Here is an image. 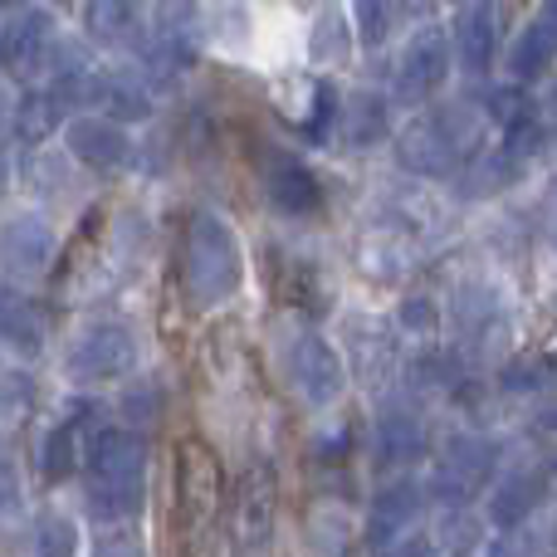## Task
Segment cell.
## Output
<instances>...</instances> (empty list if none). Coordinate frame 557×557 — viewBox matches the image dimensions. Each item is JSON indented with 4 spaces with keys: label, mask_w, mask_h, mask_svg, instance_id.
Segmentation results:
<instances>
[{
    "label": "cell",
    "mask_w": 557,
    "mask_h": 557,
    "mask_svg": "<svg viewBox=\"0 0 557 557\" xmlns=\"http://www.w3.org/2000/svg\"><path fill=\"white\" fill-rule=\"evenodd\" d=\"M240 235L215 211H196L182 231V288L196 308H221L240 288Z\"/></svg>",
    "instance_id": "obj_1"
},
{
    "label": "cell",
    "mask_w": 557,
    "mask_h": 557,
    "mask_svg": "<svg viewBox=\"0 0 557 557\" xmlns=\"http://www.w3.org/2000/svg\"><path fill=\"white\" fill-rule=\"evenodd\" d=\"M474 133H480V123L470 108H431V113L411 117L406 133L396 137V162L416 176H460L474 162Z\"/></svg>",
    "instance_id": "obj_2"
},
{
    "label": "cell",
    "mask_w": 557,
    "mask_h": 557,
    "mask_svg": "<svg viewBox=\"0 0 557 557\" xmlns=\"http://www.w3.org/2000/svg\"><path fill=\"white\" fill-rule=\"evenodd\" d=\"M137 367V337L127 323H88L74 333L64 352V372L78 386H103V382H123Z\"/></svg>",
    "instance_id": "obj_3"
},
{
    "label": "cell",
    "mask_w": 557,
    "mask_h": 557,
    "mask_svg": "<svg viewBox=\"0 0 557 557\" xmlns=\"http://www.w3.org/2000/svg\"><path fill=\"white\" fill-rule=\"evenodd\" d=\"M494 465H499L494 441H484L480 431H460V435H450V441L441 445V460H435L431 484H425V490H431V499L460 509V504H470L474 494L494 480Z\"/></svg>",
    "instance_id": "obj_4"
},
{
    "label": "cell",
    "mask_w": 557,
    "mask_h": 557,
    "mask_svg": "<svg viewBox=\"0 0 557 557\" xmlns=\"http://www.w3.org/2000/svg\"><path fill=\"white\" fill-rule=\"evenodd\" d=\"M284 376L308 406H333L347 386V367L337 347H327L318 333H294L284 347Z\"/></svg>",
    "instance_id": "obj_5"
},
{
    "label": "cell",
    "mask_w": 557,
    "mask_h": 557,
    "mask_svg": "<svg viewBox=\"0 0 557 557\" xmlns=\"http://www.w3.org/2000/svg\"><path fill=\"white\" fill-rule=\"evenodd\" d=\"M147 465H152V445L133 425H94L84 445V470L88 480L108 484H147Z\"/></svg>",
    "instance_id": "obj_6"
},
{
    "label": "cell",
    "mask_w": 557,
    "mask_h": 557,
    "mask_svg": "<svg viewBox=\"0 0 557 557\" xmlns=\"http://www.w3.org/2000/svg\"><path fill=\"white\" fill-rule=\"evenodd\" d=\"M260 176H264V201L274 206L278 215H294V221H308V215H323V182L298 162L284 147H270L260 157Z\"/></svg>",
    "instance_id": "obj_7"
},
{
    "label": "cell",
    "mask_w": 557,
    "mask_h": 557,
    "mask_svg": "<svg viewBox=\"0 0 557 557\" xmlns=\"http://www.w3.org/2000/svg\"><path fill=\"white\" fill-rule=\"evenodd\" d=\"M455 337L470 352H490V347L509 343V304H504L499 288L480 284V278L460 284V294H455Z\"/></svg>",
    "instance_id": "obj_8"
},
{
    "label": "cell",
    "mask_w": 557,
    "mask_h": 557,
    "mask_svg": "<svg viewBox=\"0 0 557 557\" xmlns=\"http://www.w3.org/2000/svg\"><path fill=\"white\" fill-rule=\"evenodd\" d=\"M54 45H59V39H54V20H49V10H35V5L5 10L0 54H5L10 74H35V69H49Z\"/></svg>",
    "instance_id": "obj_9"
},
{
    "label": "cell",
    "mask_w": 557,
    "mask_h": 557,
    "mask_svg": "<svg viewBox=\"0 0 557 557\" xmlns=\"http://www.w3.org/2000/svg\"><path fill=\"white\" fill-rule=\"evenodd\" d=\"M215 504H221V470H215V460L201 445L186 441L176 450V523L201 529L215 513Z\"/></svg>",
    "instance_id": "obj_10"
},
{
    "label": "cell",
    "mask_w": 557,
    "mask_h": 557,
    "mask_svg": "<svg viewBox=\"0 0 557 557\" xmlns=\"http://www.w3.org/2000/svg\"><path fill=\"white\" fill-rule=\"evenodd\" d=\"M445 69H450V39H445V29H421V35H411V45L401 49L396 94H401L406 103H421L425 94L441 88Z\"/></svg>",
    "instance_id": "obj_11"
},
{
    "label": "cell",
    "mask_w": 557,
    "mask_h": 557,
    "mask_svg": "<svg viewBox=\"0 0 557 557\" xmlns=\"http://www.w3.org/2000/svg\"><path fill=\"white\" fill-rule=\"evenodd\" d=\"M64 137H69V152H74V162L98 166V172H113V166H127V157H133V143H127L123 123H113V117L78 113L74 123L64 127Z\"/></svg>",
    "instance_id": "obj_12"
},
{
    "label": "cell",
    "mask_w": 557,
    "mask_h": 557,
    "mask_svg": "<svg viewBox=\"0 0 557 557\" xmlns=\"http://www.w3.org/2000/svg\"><path fill=\"white\" fill-rule=\"evenodd\" d=\"M553 59H557V5H543L509 45V59H504L509 64V84L529 88L533 78L548 74Z\"/></svg>",
    "instance_id": "obj_13"
},
{
    "label": "cell",
    "mask_w": 557,
    "mask_h": 557,
    "mask_svg": "<svg viewBox=\"0 0 557 557\" xmlns=\"http://www.w3.org/2000/svg\"><path fill=\"white\" fill-rule=\"evenodd\" d=\"M421 504H425V490L416 480L386 484V490L376 494L372 513H367V543H372V548H386V543H392V548H396V543L406 539V529L416 523Z\"/></svg>",
    "instance_id": "obj_14"
},
{
    "label": "cell",
    "mask_w": 557,
    "mask_h": 557,
    "mask_svg": "<svg viewBox=\"0 0 557 557\" xmlns=\"http://www.w3.org/2000/svg\"><path fill=\"white\" fill-rule=\"evenodd\" d=\"M455 59H460L465 74H490L494 54H499V10L494 5H465L460 15H455Z\"/></svg>",
    "instance_id": "obj_15"
},
{
    "label": "cell",
    "mask_w": 557,
    "mask_h": 557,
    "mask_svg": "<svg viewBox=\"0 0 557 557\" xmlns=\"http://www.w3.org/2000/svg\"><path fill=\"white\" fill-rule=\"evenodd\" d=\"M59 260V235L45 215H10L5 225V264L10 274H45Z\"/></svg>",
    "instance_id": "obj_16"
},
{
    "label": "cell",
    "mask_w": 557,
    "mask_h": 557,
    "mask_svg": "<svg viewBox=\"0 0 557 557\" xmlns=\"http://www.w3.org/2000/svg\"><path fill=\"white\" fill-rule=\"evenodd\" d=\"M274 533V480L264 470H250L235 494V539L245 543V553H264Z\"/></svg>",
    "instance_id": "obj_17"
},
{
    "label": "cell",
    "mask_w": 557,
    "mask_h": 557,
    "mask_svg": "<svg viewBox=\"0 0 557 557\" xmlns=\"http://www.w3.org/2000/svg\"><path fill=\"white\" fill-rule=\"evenodd\" d=\"M94 108L98 117H113V123H137V117L152 113V88L143 74H103L98 69L94 84Z\"/></svg>",
    "instance_id": "obj_18"
},
{
    "label": "cell",
    "mask_w": 557,
    "mask_h": 557,
    "mask_svg": "<svg viewBox=\"0 0 557 557\" xmlns=\"http://www.w3.org/2000/svg\"><path fill=\"white\" fill-rule=\"evenodd\" d=\"M543 494H548V480H543V470H513V474H504V480L494 484V494H490V519L499 523L504 533H513L543 504Z\"/></svg>",
    "instance_id": "obj_19"
},
{
    "label": "cell",
    "mask_w": 557,
    "mask_h": 557,
    "mask_svg": "<svg viewBox=\"0 0 557 557\" xmlns=\"http://www.w3.org/2000/svg\"><path fill=\"white\" fill-rule=\"evenodd\" d=\"M59 123L69 127L74 117H69V108L59 103L49 88H29V94L10 108V137H15V143H25V147H39Z\"/></svg>",
    "instance_id": "obj_20"
},
{
    "label": "cell",
    "mask_w": 557,
    "mask_h": 557,
    "mask_svg": "<svg viewBox=\"0 0 557 557\" xmlns=\"http://www.w3.org/2000/svg\"><path fill=\"white\" fill-rule=\"evenodd\" d=\"M425 455V425L411 411H386L376 421V460L382 470H406Z\"/></svg>",
    "instance_id": "obj_21"
},
{
    "label": "cell",
    "mask_w": 557,
    "mask_h": 557,
    "mask_svg": "<svg viewBox=\"0 0 557 557\" xmlns=\"http://www.w3.org/2000/svg\"><path fill=\"white\" fill-rule=\"evenodd\" d=\"M386 127H392V108H386L382 94H352L343 103V117H337V133H343V143L357 147V152L386 143Z\"/></svg>",
    "instance_id": "obj_22"
},
{
    "label": "cell",
    "mask_w": 557,
    "mask_h": 557,
    "mask_svg": "<svg viewBox=\"0 0 557 557\" xmlns=\"http://www.w3.org/2000/svg\"><path fill=\"white\" fill-rule=\"evenodd\" d=\"M0 327H5V347H15L20 357H39L45 352V337H49V323L39 313L35 298H20L15 288L5 294V313H0Z\"/></svg>",
    "instance_id": "obj_23"
},
{
    "label": "cell",
    "mask_w": 557,
    "mask_h": 557,
    "mask_svg": "<svg viewBox=\"0 0 557 557\" xmlns=\"http://www.w3.org/2000/svg\"><path fill=\"white\" fill-rule=\"evenodd\" d=\"M523 172V162L509 152V147H494V152H474V162L460 172V186L470 196H494L504 186H513Z\"/></svg>",
    "instance_id": "obj_24"
},
{
    "label": "cell",
    "mask_w": 557,
    "mask_h": 557,
    "mask_svg": "<svg viewBox=\"0 0 557 557\" xmlns=\"http://www.w3.org/2000/svg\"><path fill=\"white\" fill-rule=\"evenodd\" d=\"M84 499H88V513L103 523H123V519H137L147 504V484H108V480H88L84 484Z\"/></svg>",
    "instance_id": "obj_25"
},
{
    "label": "cell",
    "mask_w": 557,
    "mask_h": 557,
    "mask_svg": "<svg viewBox=\"0 0 557 557\" xmlns=\"http://www.w3.org/2000/svg\"><path fill=\"white\" fill-rule=\"evenodd\" d=\"M78 460H84V450H78V425L74 421H59L39 435V474H45L49 484L74 480Z\"/></svg>",
    "instance_id": "obj_26"
},
{
    "label": "cell",
    "mask_w": 557,
    "mask_h": 557,
    "mask_svg": "<svg viewBox=\"0 0 557 557\" xmlns=\"http://www.w3.org/2000/svg\"><path fill=\"white\" fill-rule=\"evenodd\" d=\"M143 20H147V10L113 5V0H98V5L84 10L88 35L103 39V45H137V35H143Z\"/></svg>",
    "instance_id": "obj_27"
},
{
    "label": "cell",
    "mask_w": 557,
    "mask_h": 557,
    "mask_svg": "<svg viewBox=\"0 0 557 557\" xmlns=\"http://www.w3.org/2000/svg\"><path fill=\"white\" fill-rule=\"evenodd\" d=\"M347 352H352V367L357 376H367V382H376V376L392 367V337L382 333L376 323H352L347 327Z\"/></svg>",
    "instance_id": "obj_28"
},
{
    "label": "cell",
    "mask_w": 557,
    "mask_h": 557,
    "mask_svg": "<svg viewBox=\"0 0 557 557\" xmlns=\"http://www.w3.org/2000/svg\"><path fill=\"white\" fill-rule=\"evenodd\" d=\"M557 367L548 362L543 352H523V357H509L499 372V386L504 392H543V386H553Z\"/></svg>",
    "instance_id": "obj_29"
},
{
    "label": "cell",
    "mask_w": 557,
    "mask_h": 557,
    "mask_svg": "<svg viewBox=\"0 0 557 557\" xmlns=\"http://www.w3.org/2000/svg\"><path fill=\"white\" fill-rule=\"evenodd\" d=\"M484 108H490V117L509 133V127H519V123H529V117H539V103L529 98V88H519V84H499V88H490L484 94Z\"/></svg>",
    "instance_id": "obj_30"
},
{
    "label": "cell",
    "mask_w": 557,
    "mask_h": 557,
    "mask_svg": "<svg viewBox=\"0 0 557 557\" xmlns=\"http://www.w3.org/2000/svg\"><path fill=\"white\" fill-rule=\"evenodd\" d=\"M117 411H123V425H133V431H147V425L162 421L166 411V396L157 382H137L123 392V401H117Z\"/></svg>",
    "instance_id": "obj_31"
},
{
    "label": "cell",
    "mask_w": 557,
    "mask_h": 557,
    "mask_svg": "<svg viewBox=\"0 0 557 557\" xmlns=\"http://www.w3.org/2000/svg\"><path fill=\"white\" fill-rule=\"evenodd\" d=\"M29 557H78V529L69 519H39L29 533Z\"/></svg>",
    "instance_id": "obj_32"
},
{
    "label": "cell",
    "mask_w": 557,
    "mask_h": 557,
    "mask_svg": "<svg viewBox=\"0 0 557 557\" xmlns=\"http://www.w3.org/2000/svg\"><path fill=\"white\" fill-rule=\"evenodd\" d=\"M396 15H401V10L382 5V0H362V5H352V25H357V35H362V45H382Z\"/></svg>",
    "instance_id": "obj_33"
},
{
    "label": "cell",
    "mask_w": 557,
    "mask_h": 557,
    "mask_svg": "<svg viewBox=\"0 0 557 557\" xmlns=\"http://www.w3.org/2000/svg\"><path fill=\"white\" fill-rule=\"evenodd\" d=\"M313 54L318 59L347 54V15H337V10H323V20H318V39H313Z\"/></svg>",
    "instance_id": "obj_34"
},
{
    "label": "cell",
    "mask_w": 557,
    "mask_h": 557,
    "mask_svg": "<svg viewBox=\"0 0 557 557\" xmlns=\"http://www.w3.org/2000/svg\"><path fill=\"white\" fill-rule=\"evenodd\" d=\"M396 323H401L406 333L425 337V333H435V323H441V313H435V304H431V298H406V304H401V313H396Z\"/></svg>",
    "instance_id": "obj_35"
},
{
    "label": "cell",
    "mask_w": 557,
    "mask_h": 557,
    "mask_svg": "<svg viewBox=\"0 0 557 557\" xmlns=\"http://www.w3.org/2000/svg\"><path fill=\"white\" fill-rule=\"evenodd\" d=\"M441 539H450V548L465 557V553L474 548V539H480V529H474V519H465V513H455V509H450V513H445Z\"/></svg>",
    "instance_id": "obj_36"
},
{
    "label": "cell",
    "mask_w": 557,
    "mask_h": 557,
    "mask_svg": "<svg viewBox=\"0 0 557 557\" xmlns=\"http://www.w3.org/2000/svg\"><path fill=\"white\" fill-rule=\"evenodd\" d=\"M94 557H147V553L133 533H108L103 543H94Z\"/></svg>",
    "instance_id": "obj_37"
},
{
    "label": "cell",
    "mask_w": 557,
    "mask_h": 557,
    "mask_svg": "<svg viewBox=\"0 0 557 557\" xmlns=\"http://www.w3.org/2000/svg\"><path fill=\"white\" fill-rule=\"evenodd\" d=\"M386 557H441V543L435 539H421V533H406Z\"/></svg>",
    "instance_id": "obj_38"
},
{
    "label": "cell",
    "mask_w": 557,
    "mask_h": 557,
    "mask_svg": "<svg viewBox=\"0 0 557 557\" xmlns=\"http://www.w3.org/2000/svg\"><path fill=\"white\" fill-rule=\"evenodd\" d=\"M29 396H35V392H29V376L25 372H5V406H10V411H20Z\"/></svg>",
    "instance_id": "obj_39"
},
{
    "label": "cell",
    "mask_w": 557,
    "mask_h": 557,
    "mask_svg": "<svg viewBox=\"0 0 557 557\" xmlns=\"http://www.w3.org/2000/svg\"><path fill=\"white\" fill-rule=\"evenodd\" d=\"M490 557H533V543L519 539V533H504V539L490 548Z\"/></svg>",
    "instance_id": "obj_40"
},
{
    "label": "cell",
    "mask_w": 557,
    "mask_h": 557,
    "mask_svg": "<svg viewBox=\"0 0 557 557\" xmlns=\"http://www.w3.org/2000/svg\"><path fill=\"white\" fill-rule=\"evenodd\" d=\"M533 431H539V441H548V445H557V406H548V411L533 421Z\"/></svg>",
    "instance_id": "obj_41"
},
{
    "label": "cell",
    "mask_w": 557,
    "mask_h": 557,
    "mask_svg": "<svg viewBox=\"0 0 557 557\" xmlns=\"http://www.w3.org/2000/svg\"><path fill=\"white\" fill-rule=\"evenodd\" d=\"M553 108H557V84H553Z\"/></svg>",
    "instance_id": "obj_42"
}]
</instances>
